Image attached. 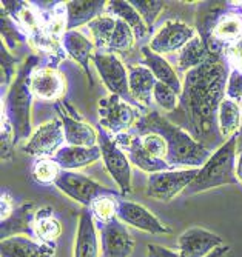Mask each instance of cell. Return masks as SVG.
Returning a JSON list of instances; mask_svg holds the SVG:
<instances>
[{
	"instance_id": "cell-11",
	"label": "cell",
	"mask_w": 242,
	"mask_h": 257,
	"mask_svg": "<svg viewBox=\"0 0 242 257\" xmlns=\"http://www.w3.org/2000/svg\"><path fill=\"white\" fill-rule=\"evenodd\" d=\"M65 140L63 123L60 119H53L40 125L34 134L30 137L28 142L23 145V151L31 156H54L62 147Z\"/></svg>"
},
{
	"instance_id": "cell-38",
	"label": "cell",
	"mask_w": 242,
	"mask_h": 257,
	"mask_svg": "<svg viewBox=\"0 0 242 257\" xmlns=\"http://www.w3.org/2000/svg\"><path fill=\"white\" fill-rule=\"evenodd\" d=\"M153 99L167 112H173L179 105V94L173 88H170V86L162 83V82L156 83L154 92H153Z\"/></svg>"
},
{
	"instance_id": "cell-27",
	"label": "cell",
	"mask_w": 242,
	"mask_h": 257,
	"mask_svg": "<svg viewBox=\"0 0 242 257\" xmlns=\"http://www.w3.org/2000/svg\"><path fill=\"white\" fill-rule=\"evenodd\" d=\"M211 54L213 53H210L208 46L202 42V39L199 36L193 37L179 51V57H178L179 73L187 74L190 69H195V68L201 66L204 62L208 60V57Z\"/></svg>"
},
{
	"instance_id": "cell-3",
	"label": "cell",
	"mask_w": 242,
	"mask_h": 257,
	"mask_svg": "<svg viewBox=\"0 0 242 257\" xmlns=\"http://www.w3.org/2000/svg\"><path fill=\"white\" fill-rule=\"evenodd\" d=\"M40 59L31 54L25 59L19 68L16 79L8 89L7 99L4 102V109L8 122L13 126L14 142L22 139H28L31 134V106H33V91H31V76L37 69Z\"/></svg>"
},
{
	"instance_id": "cell-22",
	"label": "cell",
	"mask_w": 242,
	"mask_h": 257,
	"mask_svg": "<svg viewBox=\"0 0 242 257\" xmlns=\"http://www.w3.org/2000/svg\"><path fill=\"white\" fill-rule=\"evenodd\" d=\"M107 5L108 2H104V0H84V2L72 0V2H66V31H74V28L93 22L99 16H104V11H107Z\"/></svg>"
},
{
	"instance_id": "cell-35",
	"label": "cell",
	"mask_w": 242,
	"mask_h": 257,
	"mask_svg": "<svg viewBox=\"0 0 242 257\" xmlns=\"http://www.w3.org/2000/svg\"><path fill=\"white\" fill-rule=\"evenodd\" d=\"M117 200L119 197L114 196H102L99 199H96L90 206L93 216L102 223L114 220L117 216Z\"/></svg>"
},
{
	"instance_id": "cell-16",
	"label": "cell",
	"mask_w": 242,
	"mask_h": 257,
	"mask_svg": "<svg viewBox=\"0 0 242 257\" xmlns=\"http://www.w3.org/2000/svg\"><path fill=\"white\" fill-rule=\"evenodd\" d=\"M66 89L65 77L59 73L57 68L43 66L37 68L31 76V91L42 100L59 102Z\"/></svg>"
},
{
	"instance_id": "cell-29",
	"label": "cell",
	"mask_w": 242,
	"mask_h": 257,
	"mask_svg": "<svg viewBox=\"0 0 242 257\" xmlns=\"http://www.w3.org/2000/svg\"><path fill=\"white\" fill-rule=\"evenodd\" d=\"M107 11L113 16H117V19L124 20L127 25H130V28L133 30L137 40H142V39L147 37V34H150L142 16L134 10V7L130 2H124V0H113V2H108Z\"/></svg>"
},
{
	"instance_id": "cell-31",
	"label": "cell",
	"mask_w": 242,
	"mask_h": 257,
	"mask_svg": "<svg viewBox=\"0 0 242 257\" xmlns=\"http://www.w3.org/2000/svg\"><path fill=\"white\" fill-rule=\"evenodd\" d=\"M88 28L93 36V43L99 53H107L108 45L111 42L114 28H116V19L111 16H99L93 22L88 23Z\"/></svg>"
},
{
	"instance_id": "cell-41",
	"label": "cell",
	"mask_w": 242,
	"mask_h": 257,
	"mask_svg": "<svg viewBox=\"0 0 242 257\" xmlns=\"http://www.w3.org/2000/svg\"><path fill=\"white\" fill-rule=\"evenodd\" d=\"M225 97L231 99L237 103L242 102V71L231 69V73L228 76V82H227Z\"/></svg>"
},
{
	"instance_id": "cell-10",
	"label": "cell",
	"mask_w": 242,
	"mask_h": 257,
	"mask_svg": "<svg viewBox=\"0 0 242 257\" xmlns=\"http://www.w3.org/2000/svg\"><path fill=\"white\" fill-rule=\"evenodd\" d=\"M117 219L137 229L147 231L150 234H172V228L162 223L147 208L131 202V200H117Z\"/></svg>"
},
{
	"instance_id": "cell-15",
	"label": "cell",
	"mask_w": 242,
	"mask_h": 257,
	"mask_svg": "<svg viewBox=\"0 0 242 257\" xmlns=\"http://www.w3.org/2000/svg\"><path fill=\"white\" fill-rule=\"evenodd\" d=\"M179 254L182 257H207L216 248L224 246V242L219 236L213 232L195 226L184 231L179 240Z\"/></svg>"
},
{
	"instance_id": "cell-23",
	"label": "cell",
	"mask_w": 242,
	"mask_h": 257,
	"mask_svg": "<svg viewBox=\"0 0 242 257\" xmlns=\"http://www.w3.org/2000/svg\"><path fill=\"white\" fill-rule=\"evenodd\" d=\"M102 157L101 148L99 145L96 147H72V145H66L62 147L56 154H54V160L57 162V165L65 170V171H74V170H80L85 168L88 165H91L93 162L99 160Z\"/></svg>"
},
{
	"instance_id": "cell-44",
	"label": "cell",
	"mask_w": 242,
	"mask_h": 257,
	"mask_svg": "<svg viewBox=\"0 0 242 257\" xmlns=\"http://www.w3.org/2000/svg\"><path fill=\"white\" fill-rule=\"evenodd\" d=\"M14 205H13V199L8 193H2V220L7 219L13 211H14Z\"/></svg>"
},
{
	"instance_id": "cell-36",
	"label": "cell",
	"mask_w": 242,
	"mask_h": 257,
	"mask_svg": "<svg viewBox=\"0 0 242 257\" xmlns=\"http://www.w3.org/2000/svg\"><path fill=\"white\" fill-rule=\"evenodd\" d=\"M0 31H2L4 43H7L10 51H14L17 48V45L27 39L25 34H23L16 23L11 20L10 14L8 13L5 14L4 8H2V16H0Z\"/></svg>"
},
{
	"instance_id": "cell-26",
	"label": "cell",
	"mask_w": 242,
	"mask_h": 257,
	"mask_svg": "<svg viewBox=\"0 0 242 257\" xmlns=\"http://www.w3.org/2000/svg\"><path fill=\"white\" fill-rule=\"evenodd\" d=\"M140 53L143 56V66H147L150 69V71L153 73V76L156 77V80L173 88L181 96L182 82L179 80V76L173 69V66L168 63L160 54L154 53L150 46H142Z\"/></svg>"
},
{
	"instance_id": "cell-5",
	"label": "cell",
	"mask_w": 242,
	"mask_h": 257,
	"mask_svg": "<svg viewBox=\"0 0 242 257\" xmlns=\"http://www.w3.org/2000/svg\"><path fill=\"white\" fill-rule=\"evenodd\" d=\"M98 145L102 153L104 165L113 180L117 183L120 194H130L133 191L131 188V165L127 154L120 148L116 140L110 136V133L104 126H98Z\"/></svg>"
},
{
	"instance_id": "cell-25",
	"label": "cell",
	"mask_w": 242,
	"mask_h": 257,
	"mask_svg": "<svg viewBox=\"0 0 242 257\" xmlns=\"http://www.w3.org/2000/svg\"><path fill=\"white\" fill-rule=\"evenodd\" d=\"M233 5L234 4H227V2H201L198 5L196 30H198V36L202 39L205 45L208 43L217 22L221 20L224 14L233 10Z\"/></svg>"
},
{
	"instance_id": "cell-32",
	"label": "cell",
	"mask_w": 242,
	"mask_h": 257,
	"mask_svg": "<svg viewBox=\"0 0 242 257\" xmlns=\"http://www.w3.org/2000/svg\"><path fill=\"white\" fill-rule=\"evenodd\" d=\"M134 42H136V36H134L133 30L130 28V25H127L124 20L116 19V28H114V33H113L107 53L108 54H116V53L124 54L133 48Z\"/></svg>"
},
{
	"instance_id": "cell-37",
	"label": "cell",
	"mask_w": 242,
	"mask_h": 257,
	"mask_svg": "<svg viewBox=\"0 0 242 257\" xmlns=\"http://www.w3.org/2000/svg\"><path fill=\"white\" fill-rule=\"evenodd\" d=\"M0 63H2V96H5V91L7 88L10 89L16 74H17V69L16 65H19V59L11 56L10 50H5V43L0 45Z\"/></svg>"
},
{
	"instance_id": "cell-43",
	"label": "cell",
	"mask_w": 242,
	"mask_h": 257,
	"mask_svg": "<svg viewBox=\"0 0 242 257\" xmlns=\"http://www.w3.org/2000/svg\"><path fill=\"white\" fill-rule=\"evenodd\" d=\"M147 249H148L147 257H182L179 252L168 249L165 246H160V245H156V243H148Z\"/></svg>"
},
{
	"instance_id": "cell-46",
	"label": "cell",
	"mask_w": 242,
	"mask_h": 257,
	"mask_svg": "<svg viewBox=\"0 0 242 257\" xmlns=\"http://www.w3.org/2000/svg\"><path fill=\"white\" fill-rule=\"evenodd\" d=\"M236 177L242 183V153H237V159H236Z\"/></svg>"
},
{
	"instance_id": "cell-18",
	"label": "cell",
	"mask_w": 242,
	"mask_h": 257,
	"mask_svg": "<svg viewBox=\"0 0 242 257\" xmlns=\"http://www.w3.org/2000/svg\"><path fill=\"white\" fill-rule=\"evenodd\" d=\"M34 203H23L16 206L14 211L0 223V237L2 240L25 234L28 237H36L34 231Z\"/></svg>"
},
{
	"instance_id": "cell-42",
	"label": "cell",
	"mask_w": 242,
	"mask_h": 257,
	"mask_svg": "<svg viewBox=\"0 0 242 257\" xmlns=\"http://www.w3.org/2000/svg\"><path fill=\"white\" fill-rule=\"evenodd\" d=\"M224 57L227 59L228 65L233 66V69L242 71V37L227 46L224 51Z\"/></svg>"
},
{
	"instance_id": "cell-7",
	"label": "cell",
	"mask_w": 242,
	"mask_h": 257,
	"mask_svg": "<svg viewBox=\"0 0 242 257\" xmlns=\"http://www.w3.org/2000/svg\"><path fill=\"white\" fill-rule=\"evenodd\" d=\"M94 66L104 82V85L108 88L111 94H116L122 97L125 102L131 105H137L142 108L131 96L130 85H128V69L120 62V59L116 54L108 53H96L93 56ZM143 109V108H142Z\"/></svg>"
},
{
	"instance_id": "cell-17",
	"label": "cell",
	"mask_w": 242,
	"mask_h": 257,
	"mask_svg": "<svg viewBox=\"0 0 242 257\" xmlns=\"http://www.w3.org/2000/svg\"><path fill=\"white\" fill-rule=\"evenodd\" d=\"M56 109L63 123L65 140L72 147H96L98 145V130L85 123L82 119H76L65 109L62 102L56 103Z\"/></svg>"
},
{
	"instance_id": "cell-2",
	"label": "cell",
	"mask_w": 242,
	"mask_h": 257,
	"mask_svg": "<svg viewBox=\"0 0 242 257\" xmlns=\"http://www.w3.org/2000/svg\"><path fill=\"white\" fill-rule=\"evenodd\" d=\"M159 134L167 144V157L165 162L170 167H191L202 168L208 159L211 157V151H208L198 140L193 139L185 130L175 125L167 117L153 109L143 114L134 125L131 134L145 136V134Z\"/></svg>"
},
{
	"instance_id": "cell-20",
	"label": "cell",
	"mask_w": 242,
	"mask_h": 257,
	"mask_svg": "<svg viewBox=\"0 0 242 257\" xmlns=\"http://www.w3.org/2000/svg\"><path fill=\"white\" fill-rule=\"evenodd\" d=\"M74 257H99L98 232H96L93 213L90 208H84L79 214L77 234L74 242Z\"/></svg>"
},
{
	"instance_id": "cell-28",
	"label": "cell",
	"mask_w": 242,
	"mask_h": 257,
	"mask_svg": "<svg viewBox=\"0 0 242 257\" xmlns=\"http://www.w3.org/2000/svg\"><path fill=\"white\" fill-rule=\"evenodd\" d=\"M34 231L36 237H39L42 243L56 246V240L60 236L62 226L60 222L54 217V211L51 206H43L36 213Z\"/></svg>"
},
{
	"instance_id": "cell-6",
	"label": "cell",
	"mask_w": 242,
	"mask_h": 257,
	"mask_svg": "<svg viewBox=\"0 0 242 257\" xmlns=\"http://www.w3.org/2000/svg\"><path fill=\"white\" fill-rule=\"evenodd\" d=\"M54 185L65 196L82 203L85 208H90L96 199H99L102 196L119 197L117 191L105 188V186H102L96 180H93V179H90L80 173H74V171L62 170V173L57 177V180L54 182Z\"/></svg>"
},
{
	"instance_id": "cell-47",
	"label": "cell",
	"mask_w": 242,
	"mask_h": 257,
	"mask_svg": "<svg viewBox=\"0 0 242 257\" xmlns=\"http://www.w3.org/2000/svg\"><path fill=\"white\" fill-rule=\"evenodd\" d=\"M237 153H242V102H240V126L237 131Z\"/></svg>"
},
{
	"instance_id": "cell-14",
	"label": "cell",
	"mask_w": 242,
	"mask_h": 257,
	"mask_svg": "<svg viewBox=\"0 0 242 257\" xmlns=\"http://www.w3.org/2000/svg\"><path fill=\"white\" fill-rule=\"evenodd\" d=\"M102 257H130L134 249V240L124 222L117 219L102 223L101 228Z\"/></svg>"
},
{
	"instance_id": "cell-34",
	"label": "cell",
	"mask_w": 242,
	"mask_h": 257,
	"mask_svg": "<svg viewBox=\"0 0 242 257\" xmlns=\"http://www.w3.org/2000/svg\"><path fill=\"white\" fill-rule=\"evenodd\" d=\"M130 4L142 16L148 31L153 33L154 22L160 14V11L165 8V2H162V0H130Z\"/></svg>"
},
{
	"instance_id": "cell-21",
	"label": "cell",
	"mask_w": 242,
	"mask_h": 257,
	"mask_svg": "<svg viewBox=\"0 0 242 257\" xmlns=\"http://www.w3.org/2000/svg\"><path fill=\"white\" fill-rule=\"evenodd\" d=\"M62 43L63 48L68 53V56L71 59H74L85 71L87 79H88V85L93 88L94 80H93V74L90 71V59H93V50L96 48L94 43L91 40H88L82 33L79 31H65L62 36Z\"/></svg>"
},
{
	"instance_id": "cell-13",
	"label": "cell",
	"mask_w": 242,
	"mask_h": 257,
	"mask_svg": "<svg viewBox=\"0 0 242 257\" xmlns=\"http://www.w3.org/2000/svg\"><path fill=\"white\" fill-rule=\"evenodd\" d=\"M116 144L124 151H127V157L133 165H136L139 170H142L145 173L154 174V173H160V171H173V167L168 165L165 160L151 156L147 150H145L142 147L140 137L136 134L120 133L116 137Z\"/></svg>"
},
{
	"instance_id": "cell-12",
	"label": "cell",
	"mask_w": 242,
	"mask_h": 257,
	"mask_svg": "<svg viewBox=\"0 0 242 257\" xmlns=\"http://www.w3.org/2000/svg\"><path fill=\"white\" fill-rule=\"evenodd\" d=\"M196 36V30L187 23L179 20H168L151 39L150 48L157 54L181 51Z\"/></svg>"
},
{
	"instance_id": "cell-24",
	"label": "cell",
	"mask_w": 242,
	"mask_h": 257,
	"mask_svg": "<svg viewBox=\"0 0 242 257\" xmlns=\"http://www.w3.org/2000/svg\"><path fill=\"white\" fill-rule=\"evenodd\" d=\"M2 257H56V246L16 236L0 243Z\"/></svg>"
},
{
	"instance_id": "cell-39",
	"label": "cell",
	"mask_w": 242,
	"mask_h": 257,
	"mask_svg": "<svg viewBox=\"0 0 242 257\" xmlns=\"http://www.w3.org/2000/svg\"><path fill=\"white\" fill-rule=\"evenodd\" d=\"M139 137H140L142 147L147 150L151 156L165 160V157H167V144L159 134L150 133V134L139 136Z\"/></svg>"
},
{
	"instance_id": "cell-4",
	"label": "cell",
	"mask_w": 242,
	"mask_h": 257,
	"mask_svg": "<svg viewBox=\"0 0 242 257\" xmlns=\"http://www.w3.org/2000/svg\"><path fill=\"white\" fill-rule=\"evenodd\" d=\"M236 153L237 134L230 137L219 150H216L211 154L208 162L202 168H199L196 179L185 190V194H198L222 185H237L239 180L236 177Z\"/></svg>"
},
{
	"instance_id": "cell-33",
	"label": "cell",
	"mask_w": 242,
	"mask_h": 257,
	"mask_svg": "<svg viewBox=\"0 0 242 257\" xmlns=\"http://www.w3.org/2000/svg\"><path fill=\"white\" fill-rule=\"evenodd\" d=\"M62 168L57 165V162L50 157L39 159L33 167V177L39 183H54L60 176Z\"/></svg>"
},
{
	"instance_id": "cell-9",
	"label": "cell",
	"mask_w": 242,
	"mask_h": 257,
	"mask_svg": "<svg viewBox=\"0 0 242 257\" xmlns=\"http://www.w3.org/2000/svg\"><path fill=\"white\" fill-rule=\"evenodd\" d=\"M199 168L191 170H173V171H160L148 176L147 194L160 202H170L179 193L185 191L190 183L196 179Z\"/></svg>"
},
{
	"instance_id": "cell-1",
	"label": "cell",
	"mask_w": 242,
	"mask_h": 257,
	"mask_svg": "<svg viewBox=\"0 0 242 257\" xmlns=\"http://www.w3.org/2000/svg\"><path fill=\"white\" fill-rule=\"evenodd\" d=\"M228 66L224 56L211 54L201 66L190 69L184 77L179 105L168 119L208 151L219 150L225 144L219 133L217 115L225 99Z\"/></svg>"
},
{
	"instance_id": "cell-8",
	"label": "cell",
	"mask_w": 242,
	"mask_h": 257,
	"mask_svg": "<svg viewBox=\"0 0 242 257\" xmlns=\"http://www.w3.org/2000/svg\"><path fill=\"white\" fill-rule=\"evenodd\" d=\"M99 125L107 131L120 134L122 131L134 126L137 120L142 117L134 105L125 102L122 97L111 94L99 100Z\"/></svg>"
},
{
	"instance_id": "cell-19",
	"label": "cell",
	"mask_w": 242,
	"mask_h": 257,
	"mask_svg": "<svg viewBox=\"0 0 242 257\" xmlns=\"http://www.w3.org/2000/svg\"><path fill=\"white\" fill-rule=\"evenodd\" d=\"M157 80L153 73L143 65H130L128 66V85L133 99L142 106H151L153 92Z\"/></svg>"
},
{
	"instance_id": "cell-30",
	"label": "cell",
	"mask_w": 242,
	"mask_h": 257,
	"mask_svg": "<svg viewBox=\"0 0 242 257\" xmlns=\"http://www.w3.org/2000/svg\"><path fill=\"white\" fill-rule=\"evenodd\" d=\"M217 123H219V133L225 142L230 137L237 134L240 126V103L225 97L219 106Z\"/></svg>"
},
{
	"instance_id": "cell-45",
	"label": "cell",
	"mask_w": 242,
	"mask_h": 257,
	"mask_svg": "<svg viewBox=\"0 0 242 257\" xmlns=\"http://www.w3.org/2000/svg\"><path fill=\"white\" fill-rule=\"evenodd\" d=\"M228 251H230V246L224 245V246H219V248H216L214 251H211L207 257H224Z\"/></svg>"
},
{
	"instance_id": "cell-40",
	"label": "cell",
	"mask_w": 242,
	"mask_h": 257,
	"mask_svg": "<svg viewBox=\"0 0 242 257\" xmlns=\"http://www.w3.org/2000/svg\"><path fill=\"white\" fill-rule=\"evenodd\" d=\"M0 150H2V160H11L13 159V145L14 142V133L13 126L8 122V119H2V134H0Z\"/></svg>"
}]
</instances>
